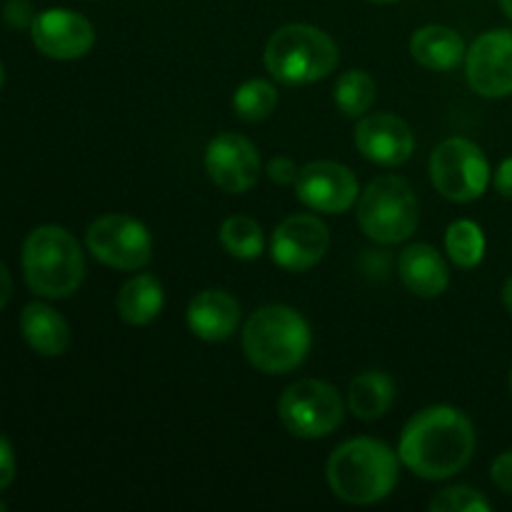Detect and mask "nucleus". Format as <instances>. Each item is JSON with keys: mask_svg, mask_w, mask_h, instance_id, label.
Instances as JSON below:
<instances>
[{"mask_svg": "<svg viewBox=\"0 0 512 512\" xmlns=\"http://www.w3.org/2000/svg\"><path fill=\"white\" fill-rule=\"evenodd\" d=\"M468 83L483 98H505L512 93V30L483 33L465 58Z\"/></svg>", "mask_w": 512, "mask_h": 512, "instance_id": "11", "label": "nucleus"}, {"mask_svg": "<svg viewBox=\"0 0 512 512\" xmlns=\"http://www.w3.org/2000/svg\"><path fill=\"white\" fill-rule=\"evenodd\" d=\"M243 350L263 373H290L308 358L310 328L303 315L288 305H265L245 323Z\"/></svg>", "mask_w": 512, "mask_h": 512, "instance_id": "3", "label": "nucleus"}, {"mask_svg": "<svg viewBox=\"0 0 512 512\" xmlns=\"http://www.w3.org/2000/svg\"><path fill=\"white\" fill-rule=\"evenodd\" d=\"M395 400V383L380 370H368L350 383V413L360 420H378L390 410Z\"/></svg>", "mask_w": 512, "mask_h": 512, "instance_id": "21", "label": "nucleus"}, {"mask_svg": "<svg viewBox=\"0 0 512 512\" xmlns=\"http://www.w3.org/2000/svg\"><path fill=\"white\" fill-rule=\"evenodd\" d=\"M330 248L328 225L315 215H290L275 228L270 255L275 265L290 273H303L318 265Z\"/></svg>", "mask_w": 512, "mask_h": 512, "instance_id": "10", "label": "nucleus"}, {"mask_svg": "<svg viewBox=\"0 0 512 512\" xmlns=\"http://www.w3.org/2000/svg\"><path fill=\"white\" fill-rule=\"evenodd\" d=\"M15 480V453L10 440L0 433V490L8 488Z\"/></svg>", "mask_w": 512, "mask_h": 512, "instance_id": "28", "label": "nucleus"}, {"mask_svg": "<svg viewBox=\"0 0 512 512\" xmlns=\"http://www.w3.org/2000/svg\"><path fill=\"white\" fill-rule=\"evenodd\" d=\"M358 225L370 240L383 245L403 243L418 230L420 205L413 188L398 175H383L360 193Z\"/></svg>", "mask_w": 512, "mask_h": 512, "instance_id": "6", "label": "nucleus"}, {"mask_svg": "<svg viewBox=\"0 0 512 512\" xmlns=\"http://www.w3.org/2000/svg\"><path fill=\"white\" fill-rule=\"evenodd\" d=\"M430 180L443 198L453 203H473L488 188V158L473 140L448 138L430 158Z\"/></svg>", "mask_w": 512, "mask_h": 512, "instance_id": "7", "label": "nucleus"}, {"mask_svg": "<svg viewBox=\"0 0 512 512\" xmlns=\"http://www.w3.org/2000/svg\"><path fill=\"white\" fill-rule=\"evenodd\" d=\"M20 333L25 343L45 358H58L70 345L68 320L45 303L25 305L20 313Z\"/></svg>", "mask_w": 512, "mask_h": 512, "instance_id": "18", "label": "nucleus"}, {"mask_svg": "<svg viewBox=\"0 0 512 512\" xmlns=\"http://www.w3.org/2000/svg\"><path fill=\"white\" fill-rule=\"evenodd\" d=\"M355 145L378 165H403L415 150V135L403 118L390 113L365 115L355 128Z\"/></svg>", "mask_w": 512, "mask_h": 512, "instance_id": "15", "label": "nucleus"}, {"mask_svg": "<svg viewBox=\"0 0 512 512\" xmlns=\"http://www.w3.org/2000/svg\"><path fill=\"white\" fill-rule=\"evenodd\" d=\"M475 453V430L458 408L435 405L405 425L398 455L405 468L423 480L458 475Z\"/></svg>", "mask_w": 512, "mask_h": 512, "instance_id": "1", "label": "nucleus"}, {"mask_svg": "<svg viewBox=\"0 0 512 512\" xmlns=\"http://www.w3.org/2000/svg\"><path fill=\"white\" fill-rule=\"evenodd\" d=\"M220 243L233 258L255 260L263 253V228L248 215H233L220 228Z\"/></svg>", "mask_w": 512, "mask_h": 512, "instance_id": "22", "label": "nucleus"}, {"mask_svg": "<svg viewBox=\"0 0 512 512\" xmlns=\"http://www.w3.org/2000/svg\"><path fill=\"white\" fill-rule=\"evenodd\" d=\"M330 490L343 503L373 505L398 485V458L385 443L355 438L335 448L328 460Z\"/></svg>", "mask_w": 512, "mask_h": 512, "instance_id": "2", "label": "nucleus"}, {"mask_svg": "<svg viewBox=\"0 0 512 512\" xmlns=\"http://www.w3.org/2000/svg\"><path fill=\"white\" fill-rule=\"evenodd\" d=\"M3 20L15 30H25L33 28L35 20V10L28 0H8L3 8Z\"/></svg>", "mask_w": 512, "mask_h": 512, "instance_id": "27", "label": "nucleus"}, {"mask_svg": "<svg viewBox=\"0 0 512 512\" xmlns=\"http://www.w3.org/2000/svg\"><path fill=\"white\" fill-rule=\"evenodd\" d=\"M5 510V503H0V512H3Z\"/></svg>", "mask_w": 512, "mask_h": 512, "instance_id": "37", "label": "nucleus"}, {"mask_svg": "<svg viewBox=\"0 0 512 512\" xmlns=\"http://www.w3.org/2000/svg\"><path fill=\"white\" fill-rule=\"evenodd\" d=\"M23 275L33 293L43 298H70L85 275L78 240L60 225H40L23 243Z\"/></svg>", "mask_w": 512, "mask_h": 512, "instance_id": "4", "label": "nucleus"}, {"mask_svg": "<svg viewBox=\"0 0 512 512\" xmlns=\"http://www.w3.org/2000/svg\"><path fill=\"white\" fill-rule=\"evenodd\" d=\"M410 53L428 70H453L463 60L465 43L453 28L425 25L410 38Z\"/></svg>", "mask_w": 512, "mask_h": 512, "instance_id": "19", "label": "nucleus"}, {"mask_svg": "<svg viewBox=\"0 0 512 512\" xmlns=\"http://www.w3.org/2000/svg\"><path fill=\"white\" fill-rule=\"evenodd\" d=\"M490 475H493V483L498 485L503 493L512 495V450L503 453L500 458H495Z\"/></svg>", "mask_w": 512, "mask_h": 512, "instance_id": "29", "label": "nucleus"}, {"mask_svg": "<svg viewBox=\"0 0 512 512\" xmlns=\"http://www.w3.org/2000/svg\"><path fill=\"white\" fill-rule=\"evenodd\" d=\"M298 173L300 170L295 168L293 160H288V158H273L268 165L270 180H275V183H280V185L295 183V180H298Z\"/></svg>", "mask_w": 512, "mask_h": 512, "instance_id": "30", "label": "nucleus"}, {"mask_svg": "<svg viewBox=\"0 0 512 512\" xmlns=\"http://www.w3.org/2000/svg\"><path fill=\"white\" fill-rule=\"evenodd\" d=\"M500 5H503L505 15H508V18L512 20V0H500Z\"/></svg>", "mask_w": 512, "mask_h": 512, "instance_id": "34", "label": "nucleus"}, {"mask_svg": "<svg viewBox=\"0 0 512 512\" xmlns=\"http://www.w3.org/2000/svg\"><path fill=\"white\" fill-rule=\"evenodd\" d=\"M85 243L95 260L118 270L145 268L153 258V238L140 220L110 213L95 220L85 233Z\"/></svg>", "mask_w": 512, "mask_h": 512, "instance_id": "9", "label": "nucleus"}, {"mask_svg": "<svg viewBox=\"0 0 512 512\" xmlns=\"http://www.w3.org/2000/svg\"><path fill=\"white\" fill-rule=\"evenodd\" d=\"M278 105V90L268 83V80H248L240 85L233 95V108L238 118L248 120V123H258L265 120Z\"/></svg>", "mask_w": 512, "mask_h": 512, "instance_id": "25", "label": "nucleus"}, {"mask_svg": "<svg viewBox=\"0 0 512 512\" xmlns=\"http://www.w3.org/2000/svg\"><path fill=\"white\" fill-rule=\"evenodd\" d=\"M10 293H13V280H10V273L8 268H5V263L0 260V310L8 305Z\"/></svg>", "mask_w": 512, "mask_h": 512, "instance_id": "32", "label": "nucleus"}, {"mask_svg": "<svg viewBox=\"0 0 512 512\" xmlns=\"http://www.w3.org/2000/svg\"><path fill=\"white\" fill-rule=\"evenodd\" d=\"M370 3H395V0H370Z\"/></svg>", "mask_w": 512, "mask_h": 512, "instance_id": "36", "label": "nucleus"}, {"mask_svg": "<svg viewBox=\"0 0 512 512\" xmlns=\"http://www.w3.org/2000/svg\"><path fill=\"white\" fill-rule=\"evenodd\" d=\"M30 35H33L35 48L55 60L83 58L95 43V30L90 20L65 8H50L35 15Z\"/></svg>", "mask_w": 512, "mask_h": 512, "instance_id": "14", "label": "nucleus"}, {"mask_svg": "<svg viewBox=\"0 0 512 512\" xmlns=\"http://www.w3.org/2000/svg\"><path fill=\"white\" fill-rule=\"evenodd\" d=\"M510 390H512V375H510Z\"/></svg>", "mask_w": 512, "mask_h": 512, "instance_id": "38", "label": "nucleus"}, {"mask_svg": "<svg viewBox=\"0 0 512 512\" xmlns=\"http://www.w3.org/2000/svg\"><path fill=\"white\" fill-rule=\"evenodd\" d=\"M165 303L163 285L153 275H135L120 288L115 298L118 315L130 325H148L160 315Z\"/></svg>", "mask_w": 512, "mask_h": 512, "instance_id": "20", "label": "nucleus"}, {"mask_svg": "<svg viewBox=\"0 0 512 512\" xmlns=\"http://www.w3.org/2000/svg\"><path fill=\"white\" fill-rule=\"evenodd\" d=\"M445 250L460 268H475L485 255V235L473 220H455L445 233Z\"/></svg>", "mask_w": 512, "mask_h": 512, "instance_id": "23", "label": "nucleus"}, {"mask_svg": "<svg viewBox=\"0 0 512 512\" xmlns=\"http://www.w3.org/2000/svg\"><path fill=\"white\" fill-rule=\"evenodd\" d=\"M240 323V305L225 290H203L190 300L188 325L200 340L220 343L235 333Z\"/></svg>", "mask_w": 512, "mask_h": 512, "instance_id": "16", "label": "nucleus"}, {"mask_svg": "<svg viewBox=\"0 0 512 512\" xmlns=\"http://www.w3.org/2000/svg\"><path fill=\"white\" fill-rule=\"evenodd\" d=\"M205 170L225 193H245L260 178V153L238 133H220L205 150Z\"/></svg>", "mask_w": 512, "mask_h": 512, "instance_id": "13", "label": "nucleus"}, {"mask_svg": "<svg viewBox=\"0 0 512 512\" xmlns=\"http://www.w3.org/2000/svg\"><path fill=\"white\" fill-rule=\"evenodd\" d=\"M335 40L315 25L290 23L275 30L265 45V68L288 85H305L328 78L338 65Z\"/></svg>", "mask_w": 512, "mask_h": 512, "instance_id": "5", "label": "nucleus"}, {"mask_svg": "<svg viewBox=\"0 0 512 512\" xmlns=\"http://www.w3.org/2000/svg\"><path fill=\"white\" fill-rule=\"evenodd\" d=\"M430 510L433 512H488L490 500L485 498L480 490L468 488V485H458V488H448L443 493L435 495L430 500Z\"/></svg>", "mask_w": 512, "mask_h": 512, "instance_id": "26", "label": "nucleus"}, {"mask_svg": "<svg viewBox=\"0 0 512 512\" xmlns=\"http://www.w3.org/2000/svg\"><path fill=\"white\" fill-rule=\"evenodd\" d=\"M278 415L298 438H328L343 423L345 405L330 383L298 380L280 398Z\"/></svg>", "mask_w": 512, "mask_h": 512, "instance_id": "8", "label": "nucleus"}, {"mask_svg": "<svg viewBox=\"0 0 512 512\" xmlns=\"http://www.w3.org/2000/svg\"><path fill=\"white\" fill-rule=\"evenodd\" d=\"M375 80L365 70H348L335 83V103L348 118H360L375 100Z\"/></svg>", "mask_w": 512, "mask_h": 512, "instance_id": "24", "label": "nucleus"}, {"mask_svg": "<svg viewBox=\"0 0 512 512\" xmlns=\"http://www.w3.org/2000/svg\"><path fill=\"white\" fill-rule=\"evenodd\" d=\"M5 83V70H3V63H0V88H3Z\"/></svg>", "mask_w": 512, "mask_h": 512, "instance_id": "35", "label": "nucleus"}, {"mask_svg": "<svg viewBox=\"0 0 512 512\" xmlns=\"http://www.w3.org/2000/svg\"><path fill=\"white\" fill-rule=\"evenodd\" d=\"M295 193L310 210L338 215L353 208L360 188L358 178L345 165L333 160H315L300 168Z\"/></svg>", "mask_w": 512, "mask_h": 512, "instance_id": "12", "label": "nucleus"}, {"mask_svg": "<svg viewBox=\"0 0 512 512\" xmlns=\"http://www.w3.org/2000/svg\"><path fill=\"white\" fill-rule=\"evenodd\" d=\"M400 280L410 293L420 295V298H438L448 288V265H445L443 255L433 248V245H410L400 253L398 260Z\"/></svg>", "mask_w": 512, "mask_h": 512, "instance_id": "17", "label": "nucleus"}, {"mask_svg": "<svg viewBox=\"0 0 512 512\" xmlns=\"http://www.w3.org/2000/svg\"><path fill=\"white\" fill-rule=\"evenodd\" d=\"M503 303H505V308L512 313V278H508V283H505V288H503Z\"/></svg>", "mask_w": 512, "mask_h": 512, "instance_id": "33", "label": "nucleus"}, {"mask_svg": "<svg viewBox=\"0 0 512 512\" xmlns=\"http://www.w3.org/2000/svg\"><path fill=\"white\" fill-rule=\"evenodd\" d=\"M495 188H498V193L505 195V198H512V158L500 163L498 173H495Z\"/></svg>", "mask_w": 512, "mask_h": 512, "instance_id": "31", "label": "nucleus"}]
</instances>
